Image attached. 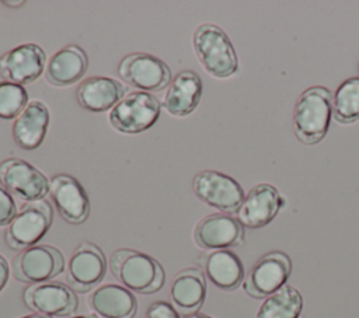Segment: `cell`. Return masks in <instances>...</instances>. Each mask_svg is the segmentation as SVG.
<instances>
[{"instance_id": "4dcf8cb0", "label": "cell", "mask_w": 359, "mask_h": 318, "mask_svg": "<svg viewBox=\"0 0 359 318\" xmlns=\"http://www.w3.org/2000/svg\"><path fill=\"white\" fill-rule=\"evenodd\" d=\"M184 318H213V317L202 314V312H194V314H189V315H184Z\"/></svg>"}, {"instance_id": "e0dca14e", "label": "cell", "mask_w": 359, "mask_h": 318, "mask_svg": "<svg viewBox=\"0 0 359 318\" xmlns=\"http://www.w3.org/2000/svg\"><path fill=\"white\" fill-rule=\"evenodd\" d=\"M202 78L194 70H182L171 80L164 99V109L174 116H187L199 105L202 97Z\"/></svg>"}, {"instance_id": "3957f363", "label": "cell", "mask_w": 359, "mask_h": 318, "mask_svg": "<svg viewBox=\"0 0 359 318\" xmlns=\"http://www.w3.org/2000/svg\"><path fill=\"white\" fill-rule=\"evenodd\" d=\"M194 50L202 67L216 78H229L238 70V57L227 34L215 24L199 25L192 35Z\"/></svg>"}, {"instance_id": "8992f818", "label": "cell", "mask_w": 359, "mask_h": 318, "mask_svg": "<svg viewBox=\"0 0 359 318\" xmlns=\"http://www.w3.org/2000/svg\"><path fill=\"white\" fill-rule=\"evenodd\" d=\"M192 191L199 200L226 214L237 213L245 198L243 186L233 177L215 170L198 172Z\"/></svg>"}, {"instance_id": "603a6c76", "label": "cell", "mask_w": 359, "mask_h": 318, "mask_svg": "<svg viewBox=\"0 0 359 318\" xmlns=\"http://www.w3.org/2000/svg\"><path fill=\"white\" fill-rule=\"evenodd\" d=\"M88 67L86 52L77 45H69L55 52L46 64V80L56 87H66L83 78Z\"/></svg>"}, {"instance_id": "5b68a950", "label": "cell", "mask_w": 359, "mask_h": 318, "mask_svg": "<svg viewBox=\"0 0 359 318\" xmlns=\"http://www.w3.org/2000/svg\"><path fill=\"white\" fill-rule=\"evenodd\" d=\"M52 224V207L45 199L27 202L6 230V242L11 249L22 251L36 245Z\"/></svg>"}, {"instance_id": "4316f807", "label": "cell", "mask_w": 359, "mask_h": 318, "mask_svg": "<svg viewBox=\"0 0 359 318\" xmlns=\"http://www.w3.org/2000/svg\"><path fill=\"white\" fill-rule=\"evenodd\" d=\"M17 214V205L13 195L0 182V227L8 226Z\"/></svg>"}, {"instance_id": "484cf974", "label": "cell", "mask_w": 359, "mask_h": 318, "mask_svg": "<svg viewBox=\"0 0 359 318\" xmlns=\"http://www.w3.org/2000/svg\"><path fill=\"white\" fill-rule=\"evenodd\" d=\"M28 105V92L24 85L1 81L0 83V119L17 118Z\"/></svg>"}, {"instance_id": "ffe728a7", "label": "cell", "mask_w": 359, "mask_h": 318, "mask_svg": "<svg viewBox=\"0 0 359 318\" xmlns=\"http://www.w3.org/2000/svg\"><path fill=\"white\" fill-rule=\"evenodd\" d=\"M49 126V109L39 101L28 102L25 109L13 123V139L24 150L38 148L46 134Z\"/></svg>"}, {"instance_id": "836d02e7", "label": "cell", "mask_w": 359, "mask_h": 318, "mask_svg": "<svg viewBox=\"0 0 359 318\" xmlns=\"http://www.w3.org/2000/svg\"><path fill=\"white\" fill-rule=\"evenodd\" d=\"M358 71H359V63H358Z\"/></svg>"}, {"instance_id": "f1b7e54d", "label": "cell", "mask_w": 359, "mask_h": 318, "mask_svg": "<svg viewBox=\"0 0 359 318\" xmlns=\"http://www.w3.org/2000/svg\"><path fill=\"white\" fill-rule=\"evenodd\" d=\"M8 275H10L8 263H7L6 258L0 255V291L6 287V284L8 282Z\"/></svg>"}, {"instance_id": "9a60e30c", "label": "cell", "mask_w": 359, "mask_h": 318, "mask_svg": "<svg viewBox=\"0 0 359 318\" xmlns=\"http://www.w3.org/2000/svg\"><path fill=\"white\" fill-rule=\"evenodd\" d=\"M105 272L107 261L102 251L91 242H83L69 259L66 279L74 291L86 293L104 279Z\"/></svg>"}, {"instance_id": "7c38bea8", "label": "cell", "mask_w": 359, "mask_h": 318, "mask_svg": "<svg viewBox=\"0 0 359 318\" xmlns=\"http://www.w3.org/2000/svg\"><path fill=\"white\" fill-rule=\"evenodd\" d=\"M195 244L208 251L229 249L244 242V227L226 213H212L199 220L194 230Z\"/></svg>"}, {"instance_id": "f546056e", "label": "cell", "mask_w": 359, "mask_h": 318, "mask_svg": "<svg viewBox=\"0 0 359 318\" xmlns=\"http://www.w3.org/2000/svg\"><path fill=\"white\" fill-rule=\"evenodd\" d=\"M4 6H7V7H11V8H15V7H21V6H24L25 4V1H22V0H4V1H1Z\"/></svg>"}, {"instance_id": "d6986e66", "label": "cell", "mask_w": 359, "mask_h": 318, "mask_svg": "<svg viewBox=\"0 0 359 318\" xmlns=\"http://www.w3.org/2000/svg\"><path fill=\"white\" fill-rule=\"evenodd\" d=\"M123 97L125 85L118 80L105 76L86 78L76 92L80 106L91 112L111 111Z\"/></svg>"}, {"instance_id": "9c48e42d", "label": "cell", "mask_w": 359, "mask_h": 318, "mask_svg": "<svg viewBox=\"0 0 359 318\" xmlns=\"http://www.w3.org/2000/svg\"><path fill=\"white\" fill-rule=\"evenodd\" d=\"M118 74L126 84L144 92L161 91L172 80L167 63L144 52H135L125 56L118 66Z\"/></svg>"}, {"instance_id": "5bb4252c", "label": "cell", "mask_w": 359, "mask_h": 318, "mask_svg": "<svg viewBox=\"0 0 359 318\" xmlns=\"http://www.w3.org/2000/svg\"><path fill=\"white\" fill-rule=\"evenodd\" d=\"M45 50L36 43H22L0 56V76L4 81L29 84L43 71Z\"/></svg>"}, {"instance_id": "1f68e13d", "label": "cell", "mask_w": 359, "mask_h": 318, "mask_svg": "<svg viewBox=\"0 0 359 318\" xmlns=\"http://www.w3.org/2000/svg\"><path fill=\"white\" fill-rule=\"evenodd\" d=\"M18 318H52V317H48V315H42V314H38V312H34V314H27V315H22V317H18Z\"/></svg>"}, {"instance_id": "2e32d148", "label": "cell", "mask_w": 359, "mask_h": 318, "mask_svg": "<svg viewBox=\"0 0 359 318\" xmlns=\"http://www.w3.org/2000/svg\"><path fill=\"white\" fill-rule=\"evenodd\" d=\"M49 193L59 214L70 224H81L90 214V200L80 182L69 174H56L49 181Z\"/></svg>"}, {"instance_id": "83f0119b", "label": "cell", "mask_w": 359, "mask_h": 318, "mask_svg": "<svg viewBox=\"0 0 359 318\" xmlns=\"http://www.w3.org/2000/svg\"><path fill=\"white\" fill-rule=\"evenodd\" d=\"M146 318H181L172 304L167 301H154L149 305Z\"/></svg>"}, {"instance_id": "44dd1931", "label": "cell", "mask_w": 359, "mask_h": 318, "mask_svg": "<svg viewBox=\"0 0 359 318\" xmlns=\"http://www.w3.org/2000/svg\"><path fill=\"white\" fill-rule=\"evenodd\" d=\"M202 266L210 283L226 291L236 290L245 277L241 259L230 249L208 252L202 258Z\"/></svg>"}, {"instance_id": "4fadbf2b", "label": "cell", "mask_w": 359, "mask_h": 318, "mask_svg": "<svg viewBox=\"0 0 359 318\" xmlns=\"http://www.w3.org/2000/svg\"><path fill=\"white\" fill-rule=\"evenodd\" d=\"M285 199L272 184L262 182L252 186L245 195L237 220L245 228H261L269 224L283 207Z\"/></svg>"}, {"instance_id": "ba28073f", "label": "cell", "mask_w": 359, "mask_h": 318, "mask_svg": "<svg viewBox=\"0 0 359 318\" xmlns=\"http://www.w3.org/2000/svg\"><path fill=\"white\" fill-rule=\"evenodd\" d=\"M290 273L289 255L282 251H271L252 265L244 277L243 289L252 298H266L286 284Z\"/></svg>"}, {"instance_id": "30bf717a", "label": "cell", "mask_w": 359, "mask_h": 318, "mask_svg": "<svg viewBox=\"0 0 359 318\" xmlns=\"http://www.w3.org/2000/svg\"><path fill=\"white\" fill-rule=\"evenodd\" d=\"M0 182L14 196L27 200H41L49 192V179L31 163L21 158H6L0 163Z\"/></svg>"}, {"instance_id": "cb8c5ba5", "label": "cell", "mask_w": 359, "mask_h": 318, "mask_svg": "<svg viewBox=\"0 0 359 318\" xmlns=\"http://www.w3.org/2000/svg\"><path fill=\"white\" fill-rule=\"evenodd\" d=\"M303 310V296L292 284H285L259 305L255 318H299Z\"/></svg>"}, {"instance_id": "7a4b0ae2", "label": "cell", "mask_w": 359, "mask_h": 318, "mask_svg": "<svg viewBox=\"0 0 359 318\" xmlns=\"http://www.w3.org/2000/svg\"><path fill=\"white\" fill-rule=\"evenodd\" d=\"M109 269L123 287L139 294L158 291L165 279L164 269L158 261L132 248H121L112 252Z\"/></svg>"}, {"instance_id": "d6a6232c", "label": "cell", "mask_w": 359, "mask_h": 318, "mask_svg": "<svg viewBox=\"0 0 359 318\" xmlns=\"http://www.w3.org/2000/svg\"><path fill=\"white\" fill-rule=\"evenodd\" d=\"M69 318H98L94 314H83V315H74V317H69Z\"/></svg>"}, {"instance_id": "ac0fdd59", "label": "cell", "mask_w": 359, "mask_h": 318, "mask_svg": "<svg viewBox=\"0 0 359 318\" xmlns=\"http://www.w3.org/2000/svg\"><path fill=\"white\" fill-rule=\"evenodd\" d=\"M88 307L102 318H133L137 310L135 294L115 283L98 286L88 296Z\"/></svg>"}, {"instance_id": "d4e9b609", "label": "cell", "mask_w": 359, "mask_h": 318, "mask_svg": "<svg viewBox=\"0 0 359 318\" xmlns=\"http://www.w3.org/2000/svg\"><path fill=\"white\" fill-rule=\"evenodd\" d=\"M332 116L341 125L359 120V77L344 80L332 94Z\"/></svg>"}, {"instance_id": "52a82bcc", "label": "cell", "mask_w": 359, "mask_h": 318, "mask_svg": "<svg viewBox=\"0 0 359 318\" xmlns=\"http://www.w3.org/2000/svg\"><path fill=\"white\" fill-rule=\"evenodd\" d=\"M65 269L62 252L50 245H34L17 254L11 262L13 276L21 283H43Z\"/></svg>"}, {"instance_id": "277c9868", "label": "cell", "mask_w": 359, "mask_h": 318, "mask_svg": "<svg viewBox=\"0 0 359 318\" xmlns=\"http://www.w3.org/2000/svg\"><path fill=\"white\" fill-rule=\"evenodd\" d=\"M160 102L151 92L132 91L109 111V125L125 134H136L151 127L160 116Z\"/></svg>"}, {"instance_id": "7402d4cb", "label": "cell", "mask_w": 359, "mask_h": 318, "mask_svg": "<svg viewBox=\"0 0 359 318\" xmlns=\"http://www.w3.org/2000/svg\"><path fill=\"white\" fill-rule=\"evenodd\" d=\"M170 296L174 308L182 315L198 312L206 297L205 275L196 268L182 269L171 283Z\"/></svg>"}, {"instance_id": "6da1fadb", "label": "cell", "mask_w": 359, "mask_h": 318, "mask_svg": "<svg viewBox=\"0 0 359 318\" xmlns=\"http://www.w3.org/2000/svg\"><path fill=\"white\" fill-rule=\"evenodd\" d=\"M332 118V94L323 85L306 88L293 108V130L307 146L320 143L328 133Z\"/></svg>"}, {"instance_id": "8fae6325", "label": "cell", "mask_w": 359, "mask_h": 318, "mask_svg": "<svg viewBox=\"0 0 359 318\" xmlns=\"http://www.w3.org/2000/svg\"><path fill=\"white\" fill-rule=\"evenodd\" d=\"M24 303L34 312L48 317L72 315L79 305V298L70 286L59 282L29 284L24 290Z\"/></svg>"}]
</instances>
